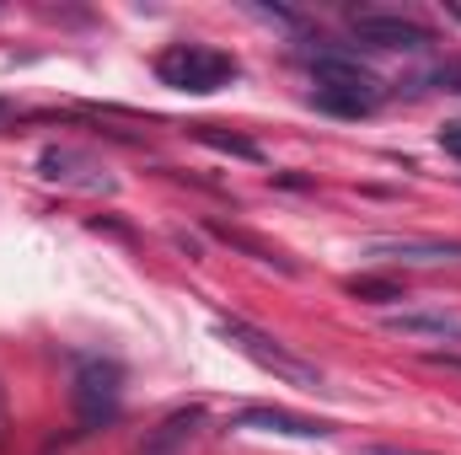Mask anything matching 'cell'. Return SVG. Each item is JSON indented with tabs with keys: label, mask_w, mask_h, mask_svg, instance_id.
Returning a JSON list of instances; mask_svg holds the SVG:
<instances>
[{
	"label": "cell",
	"mask_w": 461,
	"mask_h": 455,
	"mask_svg": "<svg viewBox=\"0 0 461 455\" xmlns=\"http://www.w3.org/2000/svg\"><path fill=\"white\" fill-rule=\"evenodd\" d=\"M226 429H247V434H285V440H328L333 424L328 418H306V413H290V407H241L230 413Z\"/></svg>",
	"instance_id": "cell-6"
},
{
	"label": "cell",
	"mask_w": 461,
	"mask_h": 455,
	"mask_svg": "<svg viewBox=\"0 0 461 455\" xmlns=\"http://www.w3.org/2000/svg\"><path fill=\"white\" fill-rule=\"evenodd\" d=\"M306 70H312V92H306V103L312 108H322V113H339V118H365L381 108V97H386V86H381V76L375 70H365L354 54L344 49H322V54H306Z\"/></svg>",
	"instance_id": "cell-1"
},
{
	"label": "cell",
	"mask_w": 461,
	"mask_h": 455,
	"mask_svg": "<svg viewBox=\"0 0 461 455\" xmlns=\"http://www.w3.org/2000/svg\"><path fill=\"white\" fill-rule=\"evenodd\" d=\"M354 455H429V451H402V445H359Z\"/></svg>",
	"instance_id": "cell-15"
},
{
	"label": "cell",
	"mask_w": 461,
	"mask_h": 455,
	"mask_svg": "<svg viewBox=\"0 0 461 455\" xmlns=\"http://www.w3.org/2000/svg\"><path fill=\"white\" fill-rule=\"evenodd\" d=\"M215 333H221L241 359H252L258 370H268L274 380H285V386H295V391H328L322 370H317L312 359L290 353L274 333H263V327H252V322H241V317H215Z\"/></svg>",
	"instance_id": "cell-2"
},
{
	"label": "cell",
	"mask_w": 461,
	"mask_h": 455,
	"mask_svg": "<svg viewBox=\"0 0 461 455\" xmlns=\"http://www.w3.org/2000/svg\"><path fill=\"white\" fill-rule=\"evenodd\" d=\"M199 429H204V407H177V413H167L145 434V445L134 455H188V445L199 440Z\"/></svg>",
	"instance_id": "cell-9"
},
{
	"label": "cell",
	"mask_w": 461,
	"mask_h": 455,
	"mask_svg": "<svg viewBox=\"0 0 461 455\" xmlns=\"http://www.w3.org/2000/svg\"><path fill=\"white\" fill-rule=\"evenodd\" d=\"M188 134L204 139L210 150H226V156H241V161H263V150H258L252 139H241V134H221L215 123H188Z\"/></svg>",
	"instance_id": "cell-12"
},
{
	"label": "cell",
	"mask_w": 461,
	"mask_h": 455,
	"mask_svg": "<svg viewBox=\"0 0 461 455\" xmlns=\"http://www.w3.org/2000/svg\"><path fill=\"white\" fill-rule=\"evenodd\" d=\"M210 236H215V241H226V246H236V252H247L252 263H268V268H279V273H301L279 246H263V241H258V236H247V230H230V226H221V220H210Z\"/></svg>",
	"instance_id": "cell-11"
},
{
	"label": "cell",
	"mask_w": 461,
	"mask_h": 455,
	"mask_svg": "<svg viewBox=\"0 0 461 455\" xmlns=\"http://www.w3.org/2000/svg\"><path fill=\"white\" fill-rule=\"evenodd\" d=\"M5 113H11V103H5V97H0V118H5Z\"/></svg>",
	"instance_id": "cell-17"
},
{
	"label": "cell",
	"mask_w": 461,
	"mask_h": 455,
	"mask_svg": "<svg viewBox=\"0 0 461 455\" xmlns=\"http://www.w3.org/2000/svg\"><path fill=\"white\" fill-rule=\"evenodd\" d=\"M38 172L49 177V183H65V188H86V193H113V177L92 161V156H81V150H70V145H49L43 156H38Z\"/></svg>",
	"instance_id": "cell-7"
},
{
	"label": "cell",
	"mask_w": 461,
	"mask_h": 455,
	"mask_svg": "<svg viewBox=\"0 0 461 455\" xmlns=\"http://www.w3.org/2000/svg\"><path fill=\"white\" fill-rule=\"evenodd\" d=\"M392 333L402 338H429V343H461V311H392Z\"/></svg>",
	"instance_id": "cell-10"
},
{
	"label": "cell",
	"mask_w": 461,
	"mask_h": 455,
	"mask_svg": "<svg viewBox=\"0 0 461 455\" xmlns=\"http://www.w3.org/2000/svg\"><path fill=\"white\" fill-rule=\"evenodd\" d=\"M70 407H76L81 429H108L123 407V364L108 353H76Z\"/></svg>",
	"instance_id": "cell-4"
},
{
	"label": "cell",
	"mask_w": 461,
	"mask_h": 455,
	"mask_svg": "<svg viewBox=\"0 0 461 455\" xmlns=\"http://www.w3.org/2000/svg\"><path fill=\"white\" fill-rule=\"evenodd\" d=\"M241 76L236 54L226 49H210V43H167L156 54V81L172 86V92H188V97H210Z\"/></svg>",
	"instance_id": "cell-3"
},
{
	"label": "cell",
	"mask_w": 461,
	"mask_h": 455,
	"mask_svg": "<svg viewBox=\"0 0 461 455\" xmlns=\"http://www.w3.org/2000/svg\"><path fill=\"white\" fill-rule=\"evenodd\" d=\"M440 150L461 161V123H446V129H440Z\"/></svg>",
	"instance_id": "cell-14"
},
{
	"label": "cell",
	"mask_w": 461,
	"mask_h": 455,
	"mask_svg": "<svg viewBox=\"0 0 461 455\" xmlns=\"http://www.w3.org/2000/svg\"><path fill=\"white\" fill-rule=\"evenodd\" d=\"M365 252L386 263H461V241H440V236H375L365 241Z\"/></svg>",
	"instance_id": "cell-8"
},
{
	"label": "cell",
	"mask_w": 461,
	"mask_h": 455,
	"mask_svg": "<svg viewBox=\"0 0 461 455\" xmlns=\"http://www.w3.org/2000/svg\"><path fill=\"white\" fill-rule=\"evenodd\" d=\"M451 11H456V22H461V5H451Z\"/></svg>",
	"instance_id": "cell-18"
},
{
	"label": "cell",
	"mask_w": 461,
	"mask_h": 455,
	"mask_svg": "<svg viewBox=\"0 0 461 455\" xmlns=\"http://www.w3.org/2000/svg\"><path fill=\"white\" fill-rule=\"evenodd\" d=\"M348 32L365 49H386V54H429L440 43L435 27H424L413 16H397V11H354L348 16Z\"/></svg>",
	"instance_id": "cell-5"
},
{
	"label": "cell",
	"mask_w": 461,
	"mask_h": 455,
	"mask_svg": "<svg viewBox=\"0 0 461 455\" xmlns=\"http://www.w3.org/2000/svg\"><path fill=\"white\" fill-rule=\"evenodd\" d=\"M348 295H359V300H370V306H392V300H408L397 279H370V273L348 279Z\"/></svg>",
	"instance_id": "cell-13"
},
{
	"label": "cell",
	"mask_w": 461,
	"mask_h": 455,
	"mask_svg": "<svg viewBox=\"0 0 461 455\" xmlns=\"http://www.w3.org/2000/svg\"><path fill=\"white\" fill-rule=\"evenodd\" d=\"M0 445H5V391H0Z\"/></svg>",
	"instance_id": "cell-16"
}]
</instances>
